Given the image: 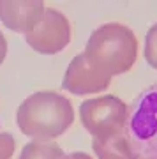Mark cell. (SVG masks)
<instances>
[{
  "instance_id": "obj_11",
  "label": "cell",
  "mask_w": 157,
  "mask_h": 159,
  "mask_svg": "<svg viewBox=\"0 0 157 159\" xmlns=\"http://www.w3.org/2000/svg\"><path fill=\"white\" fill-rule=\"evenodd\" d=\"M16 150V142L11 133H0V159H11Z\"/></svg>"
},
{
  "instance_id": "obj_3",
  "label": "cell",
  "mask_w": 157,
  "mask_h": 159,
  "mask_svg": "<svg viewBox=\"0 0 157 159\" xmlns=\"http://www.w3.org/2000/svg\"><path fill=\"white\" fill-rule=\"evenodd\" d=\"M123 134L138 159H157V81L129 106Z\"/></svg>"
},
{
  "instance_id": "obj_13",
  "label": "cell",
  "mask_w": 157,
  "mask_h": 159,
  "mask_svg": "<svg viewBox=\"0 0 157 159\" xmlns=\"http://www.w3.org/2000/svg\"><path fill=\"white\" fill-rule=\"evenodd\" d=\"M67 159H94V157H90L88 154L85 152H71L67 154Z\"/></svg>"
},
{
  "instance_id": "obj_12",
  "label": "cell",
  "mask_w": 157,
  "mask_h": 159,
  "mask_svg": "<svg viewBox=\"0 0 157 159\" xmlns=\"http://www.w3.org/2000/svg\"><path fill=\"white\" fill-rule=\"evenodd\" d=\"M6 55H7V41H6V35L0 30V66L6 60Z\"/></svg>"
},
{
  "instance_id": "obj_5",
  "label": "cell",
  "mask_w": 157,
  "mask_h": 159,
  "mask_svg": "<svg viewBox=\"0 0 157 159\" xmlns=\"http://www.w3.org/2000/svg\"><path fill=\"white\" fill-rule=\"evenodd\" d=\"M27 44L37 53L55 55L71 43V23L67 16L53 7H46L43 20L25 35Z\"/></svg>"
},
{
  "instance_id": "obj_10",
  "label": "cell",
  "mask_w": 157,
  "mask_h": 159,
  "mask_svg": "<svg viewBox=\"0 0 157 159\" xmlns=\"http://www.w3.org/2000/svg\"><path fill=\"white\" fill-rule=\"evenodd\" d=\"M145 58L154 69H157V23H154L145 35Z\"/></svg>"
},
{
  "instance_id": "obj_6",
  "label": "cell",
  "mask_w": 157,
  "mask_h": 159,
  "mask_svg": "<svg viewBox=\"0 0 157 159\" xmlns=\"http://www.w3.org/2000/svg\"><path fill=\"white\" fill-rule=\"evenodd\" d=\"M110 83H111V78L96 71L87 62L83 53H79L71 60V64L65 69L62 89L74 96H87V94H97L106 90Z\"/></svg>"
},
{
  "instance_id": "obj_7",
  "label": "cell",
  "mask_w": 157,
  "mask_h": 159,
  "mask_svg": "<svg viewBox=\"0 0 157 159\" xmlns=\"http://www.w3.org/2000/svg\"><path fill=\"white\" fill-rule=\"evenodd\" d=\"M44 11V2H39V0H32V2L2 0L0 2V21L12 32L27 35L43 20Z\"/></svg>"
},
{
  "instance_id": "obj_2",
  "label": "cell",
  "mask_w": 157,
  "mask_h": 159,
  "mask_svg": "<svg viewBox=\"0 0 157 159\" xmlns=\"http://www.w3.org/2000/svg\"><path fill=\"white\" fill-rule=\"evenodd\" d=\"M87 62L110 78L127 73L138 58V39L122 23H104L90 34L83 51Z\"/></svg>"
},
{
  "instance_id": "obj_4",
  "label": "cell",
  "mask_w": 157,
  "mask_h": 159,
  "mask_svg": "<svg viewBox=\"0 0 157 159\" xmlns=\"http://www.w3.org/2000/svg\"><path fill=\"white\" fill-rule=\"evenodd\" d=\"M129 106L117 96L87 99L79 106L81 124L94 140H108L125 131Z\"/></svg>"
},
{
  "instance_id": "obj_9",
  "label": "cell",
  "mask_w": 157,
  "mask_h": 159,
  "mask_svg": "<svg viewBox=\"0 0 157 159\" xmlns=\"http://www.w3.org/2000/svg\"><path fill=\"white\" fill-rule=\"evenodd\" d=\"M18 159H67V154L56 143L34 142L32 140L21 148V154H20Z\"/></svg>"
},
{
  "instance_id": "obj_8",
  "label": "cell",
  "mask_w": 157,
  "mask_h": 159,
  "mask_svg": "<svg viewBox=\"0 0 157 159\" xmlns=\"http://www.w3.org/2000/svg\"><path fill=\"white\" fill-rule=\"evenodd\" d=\"M92 148L99 159H138L123 133L108 140H92Z\"/></svg>"
},
{
  "instance_id": "obj_1",
  "label": "cell",
  "mask_w": 157,
  "mask_h": 159,
  "mask_svg": "<svg viewBox=\"0 0 157 159\" xmlns=\"http://www.w3.org/2000/svg\"><path fill=\"white\" fill-rule=\"evenodd\" d=\"M18 127L34 142H51L74 122L73 102L58 92H34L16 111Z\"/></svg>"
}]
</instances>
